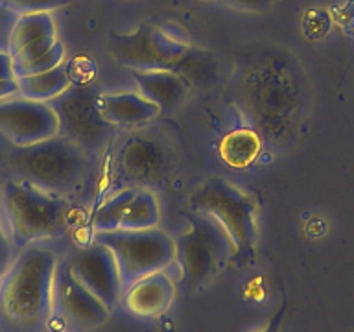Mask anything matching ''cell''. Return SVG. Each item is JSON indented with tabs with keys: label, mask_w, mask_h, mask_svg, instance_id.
Masks as SVG:
<instances>
[{
	"label": "cell",
	"mask_w": 354,
	"mask_h": 332,
	"mask_svg": "<svg viewBox=\"0 0 354 332\" xmlns=\"http://www.w3.org/2000/svg\"><path fill=\"white\" fill-rule=\"evenodd\" d=\"M17 83H19V96L33 100V102L50 104L72 87V77L63 63L48 72L17 77Z\"/></svg>",
	"instance_id": "cell-15"
},
{
	"label": "cell",
	"mask_w": 354,
	"mask_h": 332,
	"mask_svg": "<svg viewBox=\"0 0 354 332\" xmlns=\"http://www.w3.org/2000/svg\"><path fill=\"white\" fill-rule=\"evenodd\" d=\"M176 297V282L168 271H155L124 288L120 303L133 315L155 317L162 314Z\"/></svg>",
	"instance_id": "cell-12"
},
{
	"label": "cell",
	"mask_w": 354,
	"mask_h": 332,
	"mask_svg": "<svg viewBox=\"0 0 354 332\" xmlns=\"http://www.w3.org/2000/svg\"><path fill=\"white\" fill-rule=\"evenodd\" d=\"M165 154L159 144L144 137L127 140L116 157V168L122 179L135 188H148L165 174Z\"/></svg>",
	"instance_id": "cell-11"
},
{
	"label": "cell",
	"mask_w": 354,
	"mask_h": 332,
	"mask_svg": "<svg viewBox=\"0 0 354 332\" xmlns=\"http://www.w3.org/2000/svg\"><path fill=\"white\" fill-rule=\"evenodd\" d=\"M0 135L15 148L59 135V116L52 104L13 96L0 102Z\"/></svg>",
	"instance_id": "cell-8"
},
{
	"label": "cell",
	"mask_w": 354,
	"mask_h": 332,
	"mask_svg": "<svg viewBox=\"0 0 354 332\" xmlns=\"http://www.w3.org/2000/svg\"><path fill=\"white\" fill-rule=\"evenodd\" d=\"M71 0H0L4 10L15 15H32V13H50V11L63 8Z\"/></svg>",
	"instance_id": "cell-21"
},
{
	"label": "cell",
	"mask_w": 354,
	"mask_h": 332,
	"mask_svg": "<svg viewBox=\"0 0 354 332\" xmlns=\"http://www.w3.org/2000/svg\"><path fill=\"white\" fill-rule=\"evenodd\" d=\"M176 264L188 286L209 281L234 249L223 227L209 216L199 214L181 237L176 238Z\"/></svg>",
	"instance_id": "cell-6"
},
{
	"label": "cell",
	"mask_w": 354,
	"mask_h": 332,
	"mask_svg": "<svg viewBox=\"0 0 354 332\" xmlns=\"http://www.w3.org/2000/svg\"><path fill=\"white\" fill-rule=\"evenodd\" d=\"M59 259L50 248L21 249L0 281L2 332H44L54 315V284Z\"/></svg>",
	"instance_id": "cell-1"
},
{
	"label": "cell",
	"mask_w": 354,
	"mask_h": 332,
	"mask_svg": "<svg viewBox=\"0 0 354 332\" xmlns=\"http://www.w3.org/2000/svg\"><path fill=\"white\" fill-rule=\"evenodd\" d=\"M68 220L66 198L10 177L0 185V229L17 249L59 234Z\"/></svg>",
	"instance_id": "cell-2"
},
{
	"label": "cell",
	"mask_w": 354,
	"mask_h": 332,
	"mask_svg": "<svg viewBox=\"0 0 354 332\" xmlns=\"http://www.w3.org/2000/svg\"><path fill=\"white\" fill-rule=\"evenodd\" d=\"M57 37L55 35H46V37H41L37 41H32V43H28L26 46H22L17 54L11 55V59H13V68L15 66L26 65L30 61L37 59L39 55H43L44 52H48L52 46L55 44Z\"/></svg>",
	"instance_id": "cell-22"
},
{
	"label": "cell",
	"mask_w": 354,
	"mask_h": 332,
	"mask_svg": "<svg viewBox=\"0 0 354 332\" xmlns=\"http://www.w3.org/2000/svg\"><path fill=\"white\" fill-rule=\"evenodd\" d=\"M65 44L61 43L59 39L55 41V44L48 52H44L43 55H39L37 59L30 61L26 65L15 66L13 72H15V77H22V76H32V74H41V72H48L52 68H57L59 65L65 63Z\"/></svg>",
	"instance_id": "cell-20"
},
{
	"label": "cell",
	"mask_w": 354,
	"mask_h": 332,
	"mask_svg": "<svg viewBox=\"0 0 354 332\" xmlns=\"http://www.w3.org/2000/svg\"><path fill=\"white\" fill-rule=\"evenodd\" d=\"M133 80L137 83L138 93L157 105L162 113L177 109L190 91L187 77L170 68H151V71L133 68Z\"/></svg>",
	"instance_id": "cell-13"
},
{
	"label": "cell",
	"mask_w": 354,
	"mask_h": 332,
	"mask_svg": "<svg viewBox=\"0 0 354 332\" xmlns=\"http://www.w3.org/2000/svg\"><path fill=\"white\" fill-rule=\"evenodd\" d=\"M260 138L251 129L227 133L220 144V157L231 168H245L260 154Z\"/></svg>",
	"instance_id": "cell-17"
},
{
	"label": "cell",
	"mask_w": 354,
	"mask_h": 332,
	"mask_svg": "<svg viewBox=\"0 0 354 332\" xmlns=\"http://www.w3.org/2000/svg\"><path fill=\"white\" fill-rule=\"evenodd\" d=\"M190 207L198 214L218 221L231 238L234 249L249 248L253 243L257 209L251 196L234 183L221 177H209L192 192Z\"/></svg>",
	"instance_id": "cell-5"
},
{
	"label": "cell",
	"mask_w": 354,
	"mask_h": 332,
	"mask_svg": "<svg viewBox=\"0 0 354 332\" xmlns=\"http://www.w3.org/2000/svg\"><path fill=\"white\" fill-rule=\"evenodd\" d=\"M13 59L8 52H0V80H13Z\"/></svg>",
	"instance_id": "cell-25"
},
{
	"label": "cell",
	"mask_w": 354,
	"mask_h": 332,
	"mask_svg": "<svg viewBox=\"0 0 354 332\" xmlns=\"http://www.w3.org/2000/svg\"><path fill=\"white\" fill-rule=\"evenodd\" d=\"M96 238L115 255L124 288L149 273L166 271L176 264V238L159 227L144 231L116 229L111 232H98Z\"/></svg>",
	"instance_id": "cell-4"
},
{
	"label": "cell",
	"mask_w": 354,
	"mask_h": 332,
	"mask_svg": "<svg viewBox=\"0 0 354 332\" xmlns=\"http://www.w3.org/2000/svg\"><path fill=\"white\" fill-rule=\"evenodd\" d=\"M19 96V83L17 77L13 80H0V102Z\"/></svg>",
	"instance_id": "cell-24"
},
{
	"label": "cell",
	"mask_w": 354,
	"mask_h": 332,
	"mask_svg": "<svg viewBox=\"0 0 354 332\" xmlns=\"http://www.w3.org/2000/svg\"><path fill=\"white\" fill-rule=\"evenodd\" d=\"M100 113L113 127H133L155 120L162 111L138 91L100 93Z\"/></svg>",
	"instance_id": "cell-14"
},
{
	"label": "cell",
	"mask_w": 354,
	"mask_h": 332,
	"mask_svg": "<svg viewBox=\"0 0 354 332\" xmlns=\"http://www.w3.org/2000/svg\"><path fill=\"white\" fill-rule=\"evenodd\" d=\"M65 264L74 279L91 290L111 310L120 303L124 292L120 268L113 251L98 238L76 251Z\"/></svg>",
	"instance_id": "cell-9"
},
{
	"label": "cell",
	"mask_w": 354,
	"mask_h": 332,
	"mask_svg": "<svg viewBox=\"0 0 354 332\" xmlns=\"http://www.w3.org/2000/svg\"><path fill=\"white\" fill-rule=\"evenodd\" d=\"M111 308L76 281L65 262H59L54 284V314L71 331L87 332L104 325Z\"/></svg>",
	"instance_id": "cell-10"
},
{
	"label": "cell",
	"mask_w": 354,
	"mask_h": 332,
	"mask_svg": "<svg viewBox=\"0 0 354 332\" xmlns=\"http://www.w3.org/2000/svg\"><path fill=\"white\" fill-rule=\"evenodd\" d=\"M50 104L59 116V135L88 155L104 148L113 126L100 113V93L87 87H71Z\"/></svg>",
	"instance_id": "cell-7"
},
{
	"label": "cell",
	"mask_w": 354,
	"mask_h": 332,
	"mask_svg": "<svg viewBox=\"0 0 354 332\" xmlns=\"http://www.w3.org/2000/svg\"><path fill=\"white\" fill-rule=\"evenodd\" d=\"M160 223L159 199L149 188H137V192L126 207L122 216L120 229L126 231H144L155 229Z\"/></svg>",
	"instance_id": "cell-16"
},
{
	"label": "cell",
	"mask_w": 354,
	"mask_h": 332,
	"mask_svg": "<svg viewBox=\"0 0 354 332\" xmlns=\"http://www.w3.org/2000/svg\"><path fill=\"white\" fill-rule=\"evenodd\" d=\"M135 192H137L135 187H126L118 190V192H113L109 198L105 199L93 218V229L96 234L120 229L122 216L126 212V207L133 199Z\"/></svg>",
	"instance_id": "cell-19"
},
{
	"label": "cell",
	"mask_w": 354,
	"mask_h": 332,
	"mask_svg": "<svg viewBox=\"0 0 354 332\" xmlns=\"http://www.w3.org/2000/svg\"><path fill=\"white\" fill-rule=\"evenodd\" d=\"M232 8L243 11H253V13H262L271 6V0H225Z\"/></svg>",
	"instance_id": "cell-23"
},
{
	"label": "cell",
	"mask_w": 354,
	"mask_h": 332,
	"mask_svg": "<svg viewBox=\"0 0 354 332\" xmlns=\"http://www.w3.org/2000/svg\"><path fill=\"white\" fill-rule=\"evenodd\" d=\"M88 163L91 155L63 135L15 148L10 154L13 177L61 198L80 188L87 176Z\"/></svg>",
	"instance_id": "cell-3"
},
{
	"label": "cell",
	"mask_w": 354,
	"mask_h": 332,
	"mask_svg": "<svg viewBox=\"0 0 354 332\" xmlns=\"http://www.w3.org/2000/svg\"><path fill=\"white\" fill-rule=\"evenodd\" d=\"M46 35H55V22L50 13H32L21 15L15 26L11 28L10 41H8V54H17L22 46L32 41H37Z\"/></svg>",
	"instance_id": "cell-18"
}]
</instances>
